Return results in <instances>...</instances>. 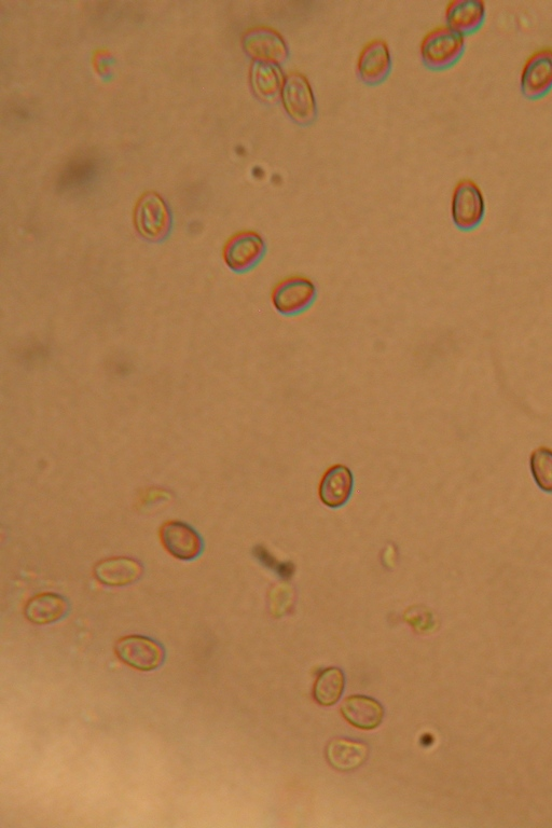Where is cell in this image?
Segmentation results:
<instances>
[{"label": "cell", "instance_id": "ffe728a7", "mask_svg": "<svg viewBox=\"0 0 552 828\" xmlns=\"http://www.w3.org/2000/svg\"><path fill=\"white\" fill-rule=\"evenodd\" d=\"M530 466L536 485L544 492L552 493V450L541 447L533 451Z\"/></svg>", "mask_w": 552, "mask_h": 828}, {"label": "cell", "instance_id": "8992f818", "mask_svg": "<svg viewBox=\"0 0 552 828\" xmlns=\"http://www.w3.org/2000/svg\"><path fill=\"white\" fill-rule=\"evenodd\" d=\"M266 253V242L256 231H241L227 241L223 257L226 266L234 272L254 268Z\"/></svg>", "mask_w": 552, "mask_h": 828}, {"label": "cell", "instance_id": "44dd1931", "mask_svg": "<svg viewBox=\"0 0 552 828\" xmlns=\"http://www.w3.org/2000/svg\"><path fill=\"white\" fill-rule=\"evenodd\" d=\"M254 556L265 567L275 571L285 579L291 578L295 572L293 563L276 560L265 547L257 546L254 549Z\"/></svg>", "mask_w": 552, "mask_h": 828}, {"label": "cell", "instance_id": "d6986e66", "mask_svg": "<svg viewBox=\"0 0 552 828\" xmlns=\"http://www.w3.org/2000/svg\"><path fill=\"white\" fill-rule=\"evenodd\" d=\"M344 686L343 671L339 668H328L316 680L314 697L323 707L334 706L340 700Z\"/></svg>", "mask_w": 552, "mask_h": 828}, {"label": "cell", "instance_id": "5b68a950", "mask_svg": "<svg viewBox=\"0 0 552 828\" xmlns=\"http://www.w3.org/2000/svg\"><path fill=\"white\" fill-rule=\"evenodd\" d=\"M243 48L254 62L281 65L289 58L285 38L271 26L259 25L247 30L243 36Z\"/></svg>", "mask_w": 552, "mask_h": 828}, {"label": "cell", "instance_id": "7a4b0ae2", "mask_svg": "<svg viewBox=\"0 0 552 828\" xmlns=\"http://www.w3.org/2000/svg\"><path fill=\"white\" fill-rule=\"evenodd\" d=\"M280 101L287 116L301 126H308L315 120V95L305 75L291 72L285 76Z\"/></svg>", "mask_w": 552, "mask_h": 828}, {"label": "cell", "instance_id": "8fae6325", "mask_svg": "<svg viewBox=\"0 0 552 828\" xmlns=\"http://www.w3.org/2000/svg\"><path fill=\"white\" fill-rule=\"evenodd\" d=\"M161 540L164 548L173 557L183 561L196 559L203 548L199 534L181 521H169L163 524Z\"/></svg>", "mask_w": 552, "mask_h": 828}, {"label": "cell", "instance_id": "52a82bcc", "mask_svg": "<svg viewBox=\"0 0 552 828\" xmlns=\"http://www.w3.org/2000/svg\"><path fill=\"white\" fill-rule=\"evenodd\" d=\"M520 88L531 100L543 98L552 89V48L533 52L520 74Z\"/></svg>", "mask_w": 552, "mask_h": 828}, {"label": "cell", "instance_id": "ba28073f", "mask_svg": "<svg viewBox=\"0 0 552 828\" xmlns=\"http://www.w3.org/2000/svg\"><path fill=\"white\" fill-rule=\"evenodd\" d=\"M115 651L124 664L143 672L156 670L161 666L164 658L161 646L154 640L142 636L120 639Z\"/></svg>", "mask_w": 552, "mask_h": 828}, {"label": "cell", "instance_id": "30bf717a", "mask_svg": "<svg viewBox=\"0 0 552 828\" xmlns=\"http://www.w3.org/2000/svg\"><path fill=\"white\" fill-rule=\"evenodd\" d=\"M171 217L167 205L157 195H148L138 202L135 225L144 237L159 240L168 233Z\"/></svg>", "mask_w": 552, "mask_h": 828}, {"label": "cell", "instance_id": "7c38bea8", "mask_svg": "<svg viewBox=\"0 0 552 828\" xmlns=\"http://www.w3.org/2000/svg\"><path fill=\"white\" fill-rule=\"evenodd\" d=\"M487 5L483 0H452L446 8V25L463 35L477 32L485 23Z\"/></svg>", "mask_w": 552, "mask_h": 828}, {"label": "cell", "instance_id": "2e32d148", "mask_svg": "<svg viewBox=\"0 0 552 828\" xmlns=\"http://www.w3.org/2000/svg\"><path fill=\"white\" fill-rule=\"evenodd\" d=\"M285 76L281 65L253 62L250 80L253 92L262 102L280 99Z\"/></svg>", "mask_w": 552, "mask_h": 828}, {"label": "cell", "instance_id": "277c9868", "mask_svg": "<svg viewBox=\"0 0 552 828\" xmlns=\"http://www.w3.org/2000/svg\"><path fill=\"white\" fill-rule=\"evenodd\" d=\"M316 286L307 276L292 275L276 283L271 292L274 310L282 315H296L312 306Z\"/></svg>", "mask_w": 552, "mask_h": 828}, {"label": "cell", "instance_id": "6da1fadb", "mask_svg": "<svg viewBox=\"0 0 552 828\" xmlns=\"http://www.w3.org/2000/svg\"><path fill=\"white\" fill-rule=\"evenodd\" d=\"M466 47L465 35L447 25L437 26L421 41L420 55L425 66L441 71L457 63Z\"/></svg>", "mask_w": 552, "mask_h": 828}, {"label": "cell", "instance_id": "e0dca14e", "mask_svg": "<svg viewBox=\"0 0 552 828\" xmlns=\"http://www.w3.org/2000/svg\"><path fill=\"white\" fill-rule=\"evenodd\" d=\"M354 488V478L348 467L335 466L324 476L320 496L322 502L330 508H339L347 504Z\"/></svg>", "mask_w": 552, "mask_h": 828}, {"label": "cell", "instance_id": "5bb4252c", "mask_svg": "<svg viewBox=\"0 0 552 828\" xmlns=\"http://www.w3.org/2000/svg\"><path fill=\"white\" fill-rule=\"evenodd\" d=\"M341 713L351 725L363 730L376 729L384 719L381 703L366 696H351L345 699Z\"/></svg>", "mask_w": 552, "mask_h": 828}, {"label": "cell", "instance_id": "3957f363", "mask_svg": "<svg viewBox=\"0 0 552 828\" xmlns=\"http://www.w3.org/2000/svg\"><path fill=\"white\" fill-rule=\"evenodd\" d=\"M486 215V199L481 188L472 179H462L454 187L451 198V218L459 229L477 228Z\"/></svg>", "mask_w": 552, "mask_h": 828}, {"label": "cell", "instance_id": "ac0fdd59", "mask_svg": "<svg viewBox=\"0 0 552 828\" xmlns=\"http://www.w3.org/2000/svg\"><path fill=\"white\" fill-rule=\"evenodd\" d=\"M67 601L57 593H41L27 602L25 616L36 625L55 623L65 616Z\"/></svg>", "mask_w": 552, "mask_h": 828}, {"label": "cell", "instance_id": "9a60e30c", "mask_svg": "<svg viewBox=\"0 0 552 828\" xmlns=\"http://www.w3.org/2000/svg\"><path fill=\"white\" fill-rule=\"evenodd\" d=\"M368 756L367 744L349 739L331 740L326 749V757L330 766L343 772L362 767Z\"/></svg>", "mask_w": 552, "mask_h": 828}, {"label": "cell", "instance_id": "9c48e42d", "mask_svg": "<svg viewBox=\"0 0 552 828\" xmlns=\"http://www.w3.org/2000/svg\"><path fill=\"white\" fill-rule=\"evenodd\" d=\"M392 54L388 43L377 38L368 41L357 59V74L366 85L376 86L389 76Z\"/></svg>", "mask_w": 552, "mask_h": 828}, {"label": "cell", "instance_id": "4fadbf2b", "mask_svg": "<svg viewBox=\"0 0 552 828\" xmlns=\"http://www.w3.org/2000/svg\"><path fill=\"white\" fill-rule=\"evenodd\" d=\"M144 572L143 565L131 558L116 557L96 564L94 574L100 583L110 587H123L137 581Z\"/></svg>", "mask_w": 552, "mask_h": 828}]
</instances>
